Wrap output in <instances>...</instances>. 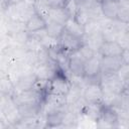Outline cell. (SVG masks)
Returning <instances> with one entry per match:
<instances>
[{
	"instance_id": "52a82bcc",
	"label": "cell",
	"mask_w": 129,
	"mask_h": 129,
	"mask_svg": "<svg viewBox=\"0 0 129 129\" xmlns=\"http://www.w3.org/2000/svg\"><path fill=\"white\" fill-rule=\"evenodd\" d=\"M105 107V104L103 102H92V103H86L81 108V113L85 115L87 118L91 119L92 121L98 122L101 118L103 109Z\"/></svg>"
},
{
	"instance_id": "277c9868",
	"label": "cell",
	"mask_w": 129,
	"mask_h": 129,
	"mask_svg": "<svg viewBox=\"0 0 129 129\" xmlns=\"http://www.w3.org/2000/svg\"><path fill=\"white\" fill-rule=\"evenodd\" d=\"M125 63L121 55L117 56H101V74H115Z\"/></svg>"
},
{
	"instance_id": "d4e9b609",
	"label": "cell",
	"mask_w": 129,
	"mask_h": 129,
	"mask_svg": "<svg viewBox=\"0 0 129 129\" xmlns=\"http://www.w3.org/2000/svg\"><path fill=\"white\" fill-rule=\"evenodd\" d=\"M23 46H24V48L26 50H31V51H37L38 49H40L42 47L39 39L36 38L35 36H33L31 33H30L27 41L25 42V44Z\"/></svg>"
},
{
	"instance_id": "5b68a950",
	"label": "cell",
	"mask_w": 129,
	"mask_h": 129,
	"mask_svg": "<svg viewBox=\"0 0 129 129\" xmlns=\"http://www.w3.org/2000/svg\"><path fill=\"white\" fill-rule=\"evenodd\" d=\"M67 110H68V105L66 107L55 109V110H52V111H49V112L45 113L43 115L44 116L45 127L54 128V127L62 126V122H63V118H64Z\"/></svg>"
},
{
	"instance_id": "9a60e30c",
	"label": "cell",
	"mask_w": 129,
	"mask_h": 129,
	"mask_svg": "<svg viewBox=\"0 0 129 129\" xmlns=\"http://www.w3.org/2000/svg\"><path fill=\"white\" fill-rule=\"evenodd\" d=\"M45 26H46V20L40 15H38L37 13L32 14L29 17V19L25 22V29L29 33L44 29Z\"/></svg>"
},
{
	"instance_id": "2e32d148",
	"label": "cell",
	"mask_w": 129,
	"mask_h": 129,
	"mask_svg": "<svg viewBox=\"0 0 129 129\" xmlns=\"http://www.w3.org/2000/svg\"><path fill=\"white\" fill-rule=\"evenodd\" d=\"M83 40H84V43L89 45L95 52H98L101 44L104 42V38H103L101 31H97L91 34H86Z\"/></svg>"
},
{
	"instance_id": "e0dca14e",
	"label": "cell",
	"mask_w": 129,
	"mask_h": 129,
	"mask_svg": "<svg viewBox=\"0 0 129 129\" xmlns=\"http://www.w3.org/2000/svg\"><path fill=\"white\" fill-rule=\"evenodd\" d=\"M70 17L71 15L64 7H51L48 19H51L61 25H64Z\"/></svg>"
},
{
	"instance_id": "3957f363",
	"label": "cell",
	"mask_w": 129,
	"mask_h": 129,
	"mask_svg": "<svg viewBox=\"0 0 129 129\" xmlns=\"http://www.w3.org/2000/svg\"><path fill=\"white\" fill-rule=\"evenodd\" d=\"M82 98L86 103L103 102V90L100 83L87 84L83 90Z\"/></svg>"
},
{
	"instance_id": "cb8c5ba5",
	"label": "cell",
	"mask_w": 129,
	"mask_h": 129,
	"mask_svg": "<svg viewBox=\"0 0 129 129\" xmlns=\"http://www.w3.org/2000/svg\"><path fill=\"white\" fill-rule=\"evenodd\" d=\"M104 22L102 21V19H91L85 26V35L86 34H91L97 31H101L102 26H103Z\"/></svg>"
},
{
	"instance_id": "484cf974",
	"label": "cell",
	"mask_w": 129,
	"mask_h": 129,
	"mask_svg": "<svg viewBox=\"0 0 129 129\" xmlns=\"http://www.w3.org/2000/svg\"><path fill=\"white\" fill-rule=\"evenodd\" d=\"M116 41L121 45V47L123 49H128V46H129V36H128V28L127 27L123 28L119 32V34H118V36L116 38Z\"/></svg>"
},
{
	"instance_id": "4316f807",
	"label": "cell",
	"mask_w": 129,
	"mask_h": 129,
	"mask_svg": "<svg viewBox=\"0 0 129 129\" xmlns=\"http://www.w3.org/2000/svg\"><path fill=\"white\" fill-rule=\"evenodd\" d=\"M79 52V54L81 55V57L84 59V60H87L89 58H91L92 56H94L97 52H95L89 45H87L86 43H83L81 45V47L77 50Z\"/></svg>"
},
{
	"instance_id": "9c48e42d",
	"label": "cell",
	"mask_w": 129,
	"mask_h": 129,
	"mask_svg": "<svg viewBox=\"0 0 129 129\" xmlns=\"http://www.w3.org/2000/svg\"><path fill=\"white\" fill-rule=\"evenodd\" d=\"M84 62L85 60L81 57L78 51L70 53L69 57V73L73 77L83 79L84 77Z\"/></svg>"
},
{
	"instance_id": "83f0119b",
	"label": "cell",
	"mask_w": 129,
	"mask_h": 129,
	"mask_svg": "<svg viewBox=\"0 0 129 129\" xmlns=\"http://www.w3.org/2000/svg\"><path fill=\"white\" fill-rule=\"evenodd\" d=\"M116 74L119 77V79L122 81V83L127 87L128 86V63H123Z\"/></svg>"
},
{
	"instance_id": "603a6c76",
	"label": "cell",
	"mask_w": 129,
	"mask_h": 129,
	"mask_svg": "<svg viewBox=\"0 0 129 129\" xmlns=\"http://www.w3.org/2000/svg\"><path fill=\"white\" fill-rule=\"evenodd\" d=\"M73 18H74V20L76 22H78L79 24H81L83 26H85L92 19L90 12L86 8H83V7H79L77 9V11L75 12Z\"/></svg>"
},
{
	"instance_id": "8fae6325",
	"label": "cell",
	"mask_w": 129,
	"mask_h": 129,
	"mask_svg": "<svg viewBox=\"0 0 129 129\" xmlns=\"http://www.w3.org/2000/svg\"><path fill=\"white\" fill-rule=\"evenodd\" d=\"M123 50L124 49L121 47V45L115 40L104 41L101 44L97 53L100 56H117V55H121Z\"/></svg>"
},
{
	"instance_id": "7402d4cb",
	"label": "cell",
	"mask_w": 129,
	"mask_h": 129,
	"mask_svg": "<svg viewBox=\"0 0 129 129\" xmlns=\"http://www.w3.org/2000/svg\"><path fill=\"white\" fill-rule=\"evenodd\" d=\"M6 35H7L8 39L13 41V43L24 45L25 42L27 41L30 33L26 29H22V30H18V31H15V32H12V33H7Z\"/></svg>"
},
{
	"instance_id": "7a4b0ae2",
	"label": "cell",
	"mask_w": 129,
	"mask_h": 129,
	"mask_svg": "<svg viewBox=\"0 0 129 129\" xmlns=\"http://www.w3.org/2000/svg\"><path fill=\"white\" fill-rule=\"evenodd\" d=\"M58 42H59V48L61 50L68 53H72L77 51L81 47V45L84 43V40L82 38H79L71 34L63 28V31L58 38Z\"/></svg>"
},
{
	"instance_id": "ac0fdd59",
	"label": "cell",
	"mask_w": 129,
	"mask_h": 129,
	"mask_svg": "<svg viewBox=\"0 0 129 129\" xmlns=\"http://www.w3.org/2000/svg\"><path fill=\"white\" fill-rule=\"evenodd\" d=\"M64 30H67L68 32H70L71 34L79 37V38H84L85 36V28L83 25L79 24L78 22H76L74 20L73 17H70L68 19V21L66 22V24L63 25Z\"/></svg>"
},
{
	"instance_id": "ffe728a7",
	"label": "cell",
	"mask_w": 129,
	"mask_h": 129,
	"mask_svg": "<svg viewBox=\"0 0 129 129\" xmlns=\"http://www.w3.org/2000/svg\"><path fill=\"white\" fill-rule=\"evenodd\" d=\"M33 7L35 10V13H37L38 15L43 17L45 20L48 19L49 13L51 10V6L47 2V0H35Z\"/></svg>"
},
{
	"instance_id": "ba28073f",
	"label": "cell",
	"mask_w": 129,
	"mask_h": 129,
	"mask_svg": "<svg viewBox=\"0 0 129 129\" xmlns=\"http://www.w3.org/2000/svg\"><path fill=\"white\" fill-rule=\"evenodd\" d=\"M33 74L36 76L37 79L42 80H50L55 72L58 70L55 62H46V63H36L33 67Z\"/></svg>"
},
{
	"instance_id": "7c38bea8",
	"label": "cell",
	"mask_w": 129,
	"mask_h": 129,
	"mask_svg": "<svg viewBox=\"0 0 129 129\" xmlns=\"http://www.w3.org/2000/svg\"><path fill=\"white\" fill-rule=\"evenodd\" d=\"M17 107L21 118H31L41 114V103H23L18 104Z\"/></svg>"
},
{
	"instance_id": "5bb4252c",
	"label": "cell",
	"mask_w": 129,
	"mask_h": 129,
	"mask_svg": "<svg viewBox=\"0 0 129 129\" xmlns=\"http://www.w3.org/2000/svg\"><path fill=\"white\" fill-rule=\"evenodd\" d=\"M36 76L33 74V72L23 74L16 82L14 86V93L15 92H20V91H25L29 90L32 88L34 82L36 81Z\"/></svg>"
},
{
	"instance_id": "4fadbf2b",
	"label": "cell",
	"mask_w": 129,
	"mask_h": 129,
	"mask_svg": "<svg viewBox=\"0 0 129 129\" xmlns=\"http://www.w3.org/2000/svg\"><path fill=\"white\" fill-rule=\"evenodd\" d=\"M100 9L104 18L108 20H116L118 13V1L103 0L100 3Z\"/></svg>"
},
{
	"instance_id": "f546056e",
	"label": "cell",
	"mask_w": 129,
	"mask_h": 129,
	"mask_svg": "<svg viewBox=\"0 0 129 129\" xmlns=\"http://www.w3.org/2000/svg\"><path fill=\"white\" fill-rule=\"evenodd\" d=\"M10 0H0V12H4L8 7Z\"/></svg>"
},
{
	"instance_id": "f1b7e54d",
	"label": "cell",
	"mask_w": 129,
	"mask_h": 129,
	"mask_svg": "<svg viewBox=\"0 0 129 129\" xmlns=\"http://www.w3.org/2000/svg\"><path fill=\"white\" fill-rule=\"evenodd\" d=\"M68 0H47L51 7H63Z\"/></svg>"
},
{
	"instance_id": "6da1fadb",
	"label": "cell",
	"mask_w": 129,
	"mask_h": 129,
	"mask_svg": "<svg viewBox=\"0 0 129 129\" xmlns=\"http://www.w3.org/2000/svg\"><path fill=\"white\" fill-rule=\"evenodd\" d=\"M72 86V82L68 75L60 70H57L54 76L48 81L47 92L57 94L60 96H67Z\"/></svg>"
},
{
	"instance_id": "8992f818",
	"label": "cell",
	"mask_w": 129,
	"mask_h": 129,
	"mask_svg": "<svg viewBox=\"0 0 129 129\" xmlns=\"http://www.w3.org/2000/svg\"><path fill=\"white\" fill-rule=\"evenodd\" d=\"M1 113L4 117V119L6 121H8V123H10L14 126L21 119V117L19 115V112H18V107H17L16 103L12 100L11 97L9 98V102H6V103L3 104Z\"/></svg>"
},
{
	"instance_id": "4dcf8cb0",
	"label": "cell",
	"mask_w": 129,
	"mask_h": 129,
	"mask_svg": "<svg viewBox=\"0 0 129 129\" xmlns=\"http://www.w3.org/2000/svg\"><path fill=\"white\" fill-rule=\"evenodd\" d=\"M115 1H119V0H115Z\"/></svg>"
},
{
	"instance_id": "44dd1931",
	"label": "cell",
	"mask_w": 129,
	"mask_h": 129,
	"mask_svg": "<svg viewBox=\"0 0 129 129\" xmlns=\"http://www.w3.org/2000/svg\"><path fill=\"white\" fill-rule=\"evenodd\" d=\"M128 16H129V3L128 0H119L118 1V13L117 19L118 21L128 24Z\"/></svg>"
},
{
	"instance_id": "d6986e66",
	"label": "cell",
	"mask_w": 129,
	"mask_h": 129,
	"mask_svg": "<svg viewBox=\"0 0 129 129\" xmlns=\"http://www.w3.org/2000/svg\"><path fill=\"white\" fill-rule=\"evenodd\" d=\"M45 30H46V33L48 36L58 39L60 34L63 31V25H61V24H59V23H57L51 19H47Z\"/></svg>"
},
{
	"instance_id": "30bf717a",
	"label": "cell",
	"mask_w": 129,
	"mask_h": 129,
	"mask_svg": "<svg viewBox=\"0 0 129 129\" xmlns=\"http://www.w3.org/2000/svg\"><path fill=\"white\" fill-rule=\"evenodd\" d=\"M119 114L116 108L112 106H107L105 105L101 118L98 122H103L106 126L108 127H117L118 122H119Z\"/></svg>"
}]
</instances>
